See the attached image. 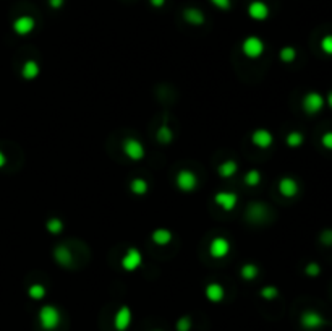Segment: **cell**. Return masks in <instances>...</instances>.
I'll return each mask as SVG.
<instances>
[{
	"label": "cell",
	"instance_id": "cell-39",
	"mask_svg": "<svg viewBox=\"0 0 332 331\" xmlns=\"http://www.w3.org/2000/svg\"><path fill=\"white\" fill-rule=\"evenodd\" d=\"M326 104H328L329 108L332 109V91H331V93L328 94V98H326Z\"/></svg>",
	"mask_w": 332,
	"mask_h": 331
},
{
	"label": "cell",
	"instance_id": "cell-28",
	"mask_svg": "<svg viewBox=\"0 0 332 331\" xmlns=\"http://www.w3.org/2000/svg\"><path fill=\"white\" fill-rule=\"evenodd\" d=\"M157 140H159L161 143H170L173 140V133L170 130V127L162 125L159 129V132H157Z\"/></svg>",
	"mask_w": 332,
	"mask_h": 331
},
{
	"label": "cell",
	"instance_id": "cell-33",
	"mask_svg": "<svg viewBox=\"0 0 332 331\" xmlns=\"http://www.w3.org/2000/svg\"><path fill=\"white\" fill-rule=\"evenodd\" d=\"M321 145H323L326 149H329V151H332V130L323 133V137H321Z\"/></svg>",
	"mask_w": 332,
	"mask_h": 331
},
{
	"label": "cell",
	"instance_id": "cell-18",
	"mask_svg": "<svg viewBox=\"0 0 332 331\" xmlns=\"http://www.w3.org/2000/svg\"><path fill=\"white\" fill-rule=\"evenodd\" d=\"M237 170H238V164H237L234 159H227V161H224L222 164L217 166V174L224 179L234 177L237 174Z\"/></svg>",
	"mask_w": 332,
	"mask_h": 331
},
{
	"label": "cell",
	"instance_id": "cell-16",
	"mask_svg": "<svg viewBox=\"0 0 332 331\" xmlns=\"http://www.w3.org/2000/svg\"><path fill=\"white\" fill-rule=\"evenodd\" d=\"M41 73V67L39 63L36 60H26L23 63V67H21V77H23L24 80H28V82H31V80H36L39 77Z\"/></svg>",
	"mask_w": 332,
	"mask_h": 331
},
{
	"label": "cell",
	"instance_id": "cell-35",
	"mask_svg": "<svg viewBox=\"0 0 332 331\" xmlns=\"http://www.w3.org/2000/svg\"><path fill=\"white\" fill-rule=\"evenodd\" d=\"M321 242L331 247L332 245V229H326V231H323V234H321Z\"/></svg>",
	"mask_w": 332,
	"mask_h": 331
},
{
	"label": "cell",
	"instance_id": "cell-20",
	"mask_svg": "<svg viewBox=\"0 0 332 331\" xmlns=\"http://www.w3.org/2000/svg\"><path fill=\"white\" fill-rule=\"evenodd\" d=\"M183 18H185L190 25H194V26H199L204 23V13L201 12L199 8H194V7H190L187 8L185 12H183Z\"/></svg>",
	"mask_w": 332,
	"mask_h": 331
},
{
	"label": "cell",
	"instance_id": "cell-5",
	"mask_svg": "<svg viewBox=\"0 0 332 331\" xmlns=\"http://www.w3.org/2000/svg\"><path fill=\"white\" fill-rule=\"evenodd\" d=\"M175 185L178 187V190L183 192V193H191V192L196 190V187H198L196 174L188 169H182L175 177Z\"/></svg>",
	"mask_w": 332,
	"mask_h": 331
},
{
	"label": "cell",
	"instance_id": "cell-30",
	"mask_svg": "<svg viewBox=\"0 0 332 331\" xmlns=\"http://www.w3.org/2000/svg\"><path fill=\"white\" fill-rule=\"evenodd\" d=\"M319 47L326 55H332V34H326L323 39H321Z\"/></svg>",
	"mask_w": 332,
	"mask_h": 331
},
{
	"label": "cell",
	"instance_id": "cell-7",
	"mask_svg": "<svg viewBox=\"0 0 332 331\" xmlns=\"http://www.w3.org/2000/svg\"><path fill=\"white\" fill-rule=\"evenodd\" d=\"M300 323L302 327L308 331H316L319 328H323L326 325V318L316 310H305L300 317Z\"/></svg>",
	"mask_w": 332,
	"mask_h": 331
},
{
	"label": "cell",
	"instance_id": "cell-26",
	"mask_svg": "<svg viewBox=\"0 0 332 331\" xmlns=\"http://www.w3.org/2000/svg\"><path fill=\"white\" fill-rule=\"evenodd\" d=\"M243 182H245V185H248V187L260 185L261 184V172H260V170H256V169L248 170L246 175H245V179H243Z\"/></svg>",
	"mask_w": 332,
	"mask_h": 331
},
{
	"label": "cell",
	"instance_id": "cell-4",
	"mask_svg": "<svg viewBox=\"0 0 332 331\" xmlns=\"http://www.w3.org/2000/svg\"><path fill=\"white\" fill-rule=\"evenodd\" d=\"M264 49H266L264 42L258 36H248L241 42V52L248 58H260L264 54Z\"/></svg>",
	"mask_w": 332,
	"mask_h": 331
},
{
	"label": "cell",
	"instance_id": "cell-3",
	"mask_svg": "<svg viewBox=\"0 0 332 331\" xmlns=\"http://www.w3.org/2000/svg\"><path fill=\"white\" fill-rule=\"evenodd\" d=\"M122 151L130 161H141L146 156V149L143 143L138 141L136 138H125L122 143Z\"/></svg>",
	"mask_w": 332,
	"mask_h": 331
},
{
	"label": "cell",
	"instance_id": "cell-29",
	"mask_svg": "<svg viewBox=\"0 0 332 331\" xmlns=\"http://www.w3.org/2000/svg\"><path fill=\"white\" fill-rule=\"evenodd\" d=\"M260 296L262 299H266V301H274V299L279 297V289L276 286H266V287H262V289H261Z\"/></svg>",
	"mask_w": 332,
	"mask_h": 331
},
{
	"label": "cell",
	"instance_id": "cell-32",
	"mask_svg": "<svg viewBox=\"0 0 332 331\" xmlns=\"http://www.w3.org/2000/svg\"><path fill=\"white\" fill-rule=\"evenodd\" d=\"M305 273H307L308 276H318L321 273V266L318 263H314V261H311V263H308L307 266H305Z\"/></svg>",
	"mask_w": 332,
	"mask_h": 331
},
{
	"label": "cell",
	"instance_id": "cell-23",
	"mask_svg": "<svg viewBox=\"0 0 332 331\" xmlns=\"http://www.w3.org/2000/svg\"><path fill=\"white\" fill-rule=\"evenodd\" d=\"M46 294H47L46 286L39 284V282H36V284L29 286V289H28V296L33 299V301H42V299L46 297Z\"/></svg>",
	"mask_w": 332,
	"mask_h": 331
},
{
	"label": "cell",
	"instance_id": "cell-21",
	"mask_svg": "<svg viewBox=\"0 0 332 331\" xmlns=\"http://www.w3.org/2000/svg\"><path fill=\"white\" fill-rule=\"evenodd\" d=\"M130 190H131V193L136 196H143L147 193V190H149V184H147L144 179H140V177L133 179L130 182Z\"/></svg>",
	"mask_w": 332,
	"mask_h": 331
},
{
	"label": "cell",
	"instance_id": "cell-11",
	"mask_svg": "<svg viewBox=\"0 0 332 331\" xmlns=\"http://www.w3.org/2000/svg\"><path fill=\"white\" fill-rule=\"evenodd\" d=\"M34 26H36L34 18L29 17V15H23V17H18L13 21L12 28L18 36H28L29 33H33Z\"/></svg>",
	"mask_w": 332,
	"mask_h": 331
},
{
	"label": "cell",
	"instance_id": "cell-27",
	"mask_svg": "<svg viewBox=\"0 0 332 331\" xmlns=\"http://www.w3.org/2000/svg\"><path fill=\"white\" fill-rule=\"evenodd\" d=\"M46 229L50 234L57 236V234H60L63 231V222H62V220H59V218H50V220L46 222Z\"/></svg>",
	"mask_w": 332,
	"mask_h": 331
},
{
	"label": "cell",
	"instance_id": "cell-31",
	"mask_svg": "<svg viewBox=\"0 0 332 331\" xmlns=\"http://www.w3.org/2000/svg\"><path fill=\"white\" fill-rule=\"evenodd\" d=\"M191 318L190 317H182V318H178V322H177V325H175V328H177V331H190L191 330Z\"/></svg>",
	"mask_w": 332,
	"mask_h": 331
},
{
	"label": "cell",
	"instance_id": "cell-9",
	"mask_svg": "<svg viewBox=\"0 0 332 331\" xmlns=\"http://www.w3.org/2000/svg\"><path fill=\"white\" fill-rule=\"evenodd\" d=\"M229 252H230V242L225 237L217 236V237H214L213 240H211L209 255L213 258H217V260L225 258L229 255Z\"/></svg>",
	"mask_w": 332,
	"mask_h": 331
},
{
	"label": "cell",
	"instance_id": "cell-22",
	"mask_svg": "<svg viewBox=\"0 0 332 331\" xmlns=\"http://www.w3.org/2000/svg\"><path fill=\"white\" fill-rule=\"evenodd\" d=\"M258 275H260V270H258V266L253 265V263H246V265H243L240 268V276L243 277V279H246V281L256 279Z\"/></svg>",
	"mask_w": 332,
	"mask_h": 331
},
{
	"label": "cell",
	"instance_id": "cell-14",
	"mask_svg": "<svg viewBox=\"0 0 332 331\" xmlns=\"http://www.w3.org/2000/svg\"><path fill=\"white\" fill-rule=\"evenodd\" d=\"M279 192H281L282 196H285V198H293V196L298 195V182L295 180L293 177H282L279 180Z\"/></svg>",
	"mask_w": 332,
	"mask_h": 331
},
{
	"label": "cell",
	"instance_id": "cell-12",
	"mask_svg": "<svg viewBox=\"0 0 332 331\" xmlns=\"http://www.w3.org/2000/svg\"><path fill=\"white\" fill-rule=\"evenodd\" d=\"M251 143L255 146H258V148L266 149V148L272 146L274 135L269 130H266V129H258V130H255L251 133Z\"/></svg>",
	"mask_w": 332,
	"mask_h": 331
},
{
	"label": "cell",
	"instance_id": "cell-36",
	"mask_svg": "<svg viewBox=\"0 0 332 331\" xmlns=\"http://www.w3.org/2000/svg\"><path fill=\"white\" fill-rule=\"evenodd\" d=\"M63 2H65V0H49V5L52 8H62V5H63Z\"/></svg>",
	"mask_w": 332,
	"mask_h": 331
},
{
	"label": "cell",
	"instance_id": "cell-34",
	"mask_svg": "<svg viewBox=\"0 0 332 331\" xmlns=\"http://www.w3.org/2000/svg\"><path fill=\"white\" fill-rule=\"evenodd\" d=\"M211 3L214 5L215 8H219V10H229L230 7H232V0H209Z\"/></svg>",
	"mask_w": 332,
	"mask_h": 331
},
{
	"label": "cell",
	"instance_id": "cell-13",
	"mask_svg": "<svg viewBox=\"0 0 332 331\" xmlns=\"http://www.w3.org/2000/svg\"><path fill=\"white\" fill-rule=\"evenodd\" d=\"M248 15L251 20L256 21H264L269 17V7L262 2V0H253L248 5Z\"/></svg>",
	"mask_w": 332,
	"mask_h": 331
},
{
	"label": "cell",
	"instance_id": "cell-38",
	"mask_svg": "<svg viewBox=\"0 0 332 331\" xmlns=\"http://www.w3.org/2000/svg\"><path fill=\"white\" fill-rule=\"evenodd\" d=\"M5 163H7V158H5V154H3L2 151H0V169L3 167Z\"/></svg>",
	"mask_w": 332,
	"mask_h": 331
},
{
	"label": "cell",
	"instance_id": "cell-19",
	"mask_svg": "<svg viewBox=\"0 0 332 331\" xmlns=\"http://www.w3.org/2000/svg\"><path fill=\"white\" fill-rule=\"evenodd\" d=\"M54 258L60 266H70L73 261L71 252L65 247V245H59V247L54 250Z\"/></svg>",
	"mask_w": 332,
	"mask_h": 331
},
{
	"label": "cell",
	"instance_id": "cell-1",
	"mask_svg": "<svg viewBox=\"0 0 332 331\" xmlns=\"http://www.w3.org/2000/svg\"><path fill=\"white\" fill-rule=\"evenodd\" d=\"M39 325L46 331L55 330L60 325V312L55 305H44L39 310Z\"/></svg>",
	"mask_w": 332,
	"mask_h": 331
},
{
	"label": "cell",
	"instance_id": "cell-25",
	"mask_svg": "<svg viewBox=\"0 0 332 331\" xmlns=\"http://www.w3.org/2000/svg\"><path fill=\"white\" fill-rule=\"evenodd\" d=\"M279 57H281V60L284 63H292L295 58H297V51H295V47L292 46H285L279 52Z\"/></svg>",
	"mask_w": 332,
	"mask_h": 331
},
{
	"label": "cell",
	"instance_id": "cell-17",
	"mask_svg": "<svg viewBox=\"0 0 332 331\" xmlns=\"http://www.w3.org/2000/svg\"><path fill=\"white\" fill-rule=\"evenodd\" d=\"M151 239H152V242H154L156 245L164 247V245L172 242L173 236H172V231H168V229H164V227H159V229H156V231H152Z\"/></svg>",
	"mask_w": 332,
	"mask_h": 331
},
{
	"label": "cell",
	"instance_id": "cell-15",
	"mask_svg": "<svg viewBox=\"0 0 332 331\" xmlns=\"http://www.w3.org/2000/svg\"><path fill=\"white\" fill-rule=\"evenodd\" d=\"M204 296L209 302H214V303H219L224 301L225 297V289L222 287V284H219V282H209L206 286V289H204Z\"/></svg>",
	"mask_w": 332,
	"mask_h": 331
},
{
	"label": "cell",
	"instance_id": "cell-40",
	"mask_svg": "<svg viewBox=\"0 0 332 331\" xmlns=\"http://www.w3.org/2000/svg\"><path fill=\"white\" fill-rule=\"evenodd\" d=\"M154 331H161V330H154Z\"/></svg>",
	"mask_w": 332,
	"mask_h": 331
},
{
	"label": "cell",
	"instance_id": "cell-8",
	"mask_svg": "<svg viewBox=\"0 0 332 331\" xmlns=\"http://www.w3.org/2000/svg\"><path fill=\"white\" fill-rule=\"evenodd\" d=\"M214 203L224 211H234L238 205V195L235 192H217L214 195Z\"/></svg>",
	"mask_w": 332,
	"mask_h": 331
},
{
	"label": "cell",
	"instance_id": "cell-10",
	"mask_svg": "<svg viewBox=\"0 0 332 331\" xmlns=\"http://www.w3.org/2000/svg\"><path fill=\"white\" fill-rule=\"evenodd\" d=\"M131 318H133L131 308L128 305H122L114 317V328L117 331H126L131 325Z\"/></svg>",
	"mask_w": 332,
	"mask_h": 331
},
{
	"label": "cell",
	"instance_id": "cell-6",
	"mask_svg": "<svg viewBox=\"0 0 332 331\" xmlns=\"http://www.w3.org/2000/svg\"><path fill=\"white\" fill-rule=\"evenodd\" d=\"M120 265H122V268L125 271H128V273H133V271H136L141 265H143V253H141L136 247H130L123 253Z\"/></svg>",
	"mask_w": 332,
	"mask_h": 331
},
{
	"label": "cell",
	"instance_id": "cell-24",
	"mask_svg": "<svg viewBox=\"0 0 332 331\" xmlns=\"http://www.w3.org/2000/svg\"><path fill=\"white\" fill-rule=\"evenodd\" d=\"M303 141H305V137H303V133H300V132H290L287 135V138H285L287 146H290V148L302 146Z\"/></svg>",
	"mask_w": 332,
	"mask_h": 331
},
{
	"label": "cell",
	"instance_id": "cell-37",
	"mask_svg": "<svg viewBox=\"0 0 332 331\" xmlns=\"http://www.w3.org/2000/svg\"><path fill=\"white\" fill-rule=\"evenodd\" d=\"M149 2H151V5H152V7H156V8H161L162 5L166 3V0H149Z\"/></svg>",
	"mask_w": 332,
	"mask_h": 331
},
{
	"label": "cell",
	"instance_id": "cell-2",
	"mask_svg": "<svg viewBox=\"0 0 332 331\" xmlns=\"http://www.w3.org/2000/svg\"><path fill=\"white\" fill-rule=\"evenodd\" d=\"M326 106V98L323 94L316 93V91H309L305 94V98L302 101V108L307 112L308 115H316L319 114L321 110L324 109Z\"/></svg>",
	"mask_w": 332,
	"mask_h": 331
}]
</instances>
